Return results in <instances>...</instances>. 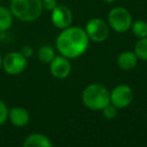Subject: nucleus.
<instances>
[{
    "label": "nucleus",
    "instance_id": "1",
    "mask_svg": "<svg viewBox=\"0 0 147 147\" xmlns=\"http://www.w3.org/2000/svg\"><path fill=\"white\" fill-rule=\"evenodd\" d=\"M89 40L86 30L79 26H69L59 33L55 43L61 55L67 59H76L87 51Z\"/></svg>",
    "mask_w": 147,
    "mask_h": 147
},
{
    "label": "nucleus",
    "instance_id": "2",
    "mask_svg": "<svg viewBox=\"0 0 147 147\" xmlns=\"http://www.w3.org/2000/svg\"><path fill=\"white\" fill-rule=\"evenodd\" d=\"M41 0H11L10 11L13 16L25 22L34 21L42 12Z\"/></svg>",
    "mask_w": 147,
    "mask_h": 147
},
{
    "label": "nucleus",
    "instance_id": "3",
    "mask_svg": "<svg viewBox=\"0 0 147 147\" xmlns=\"http://www.w3.org/2000/svg\"><path fill=\"white\" fill-rule=\"evenodd\" d=\"M82 100L88 109L100 111L110 104V93L103 85L91 84L83 92Z\"/></svg>",
    "mask_w": 147,
    "mask_h": 147
},
{
    "label": "nucleus",
    "instance_id": "4",
    "mask_svg": "<svg viewBox=\"0 0 147 147\" xmlns=\"http://www.w3.org/2000/svg\"><path fill=\"white\" fill-rule=\"evenodd\" d=\"M109 25L117 32H125L132 25V17L127 9L115 7L109 12Z\"/></svg>",
    "mask_w": 147,
    "mask_h": 147
},
{
    "label": "nucleus",
    "instance_id": "5",
    "mask_svg": "<svg viewBox=\"0 0 147 147\" xmlns=\"http://www.w3.org/2000/svg\"><path fill=\"white\" fill-rule=\"evenodd\" d=\"M27 65V59L21 53L13 51L5 55L2 59V67L8 75H19L25 69Z\"/></svg>",
    "mask_w": 147,
    "mask_h": 147
},
{
    "label": "nucleus",
    "instance_id": "6",
    "mask_svg": "<svg viewBox=\"0 0 147 147\" xmlns=\"http://www.w3.org/2000/svg\"><path fill=\"white\" fill-rule=\"evenodd\" d=\"M86 32L89 38L95 42H102L109 36L108 24L101 18H92L86 25Z\"/></svg>",
    "mask_w": 147,
    "mask_h": 147
},
{
    "label": "nucleus",
    "instance_id": "7",
    "mask_svg": "<svg viewBox=\"0 0 147 147\" xmlns=\"http://www.w3.org/2000/svg\"><path fill=\"white\" fill-rule=\"evenodd\" d=\"M133 101V91L127 85H119L110 93V103L117 109L128 107Z\"/></svg>",
    "mask_w": 147,
    "mask_h": 147
},
{
    "label": "nucleus",
    "instance_id": "8",
    "mask_svg": "<svg viewBox=\"0 0 147 147\" xmlns=\"http://www.w3.org/2000/svg\"><path fill=\"white\" fill-rule=\"evenodd\" d=\"M71 20H73V15H71V10L67 6L57 5L51 11V21L53 25L57 28H67L71 25Z\"/></svg>",
    "mask_w": 147,
    "mask_h": 147
},
{
    "label": "nucleus",
    "instance_id": "9",
    "mask_svg": "<svg viewBox=\"0 0 147 147\" xmlns=\"http://www.w3.org/2000/svg\"><path fill=\"white\" fill-rule=\"evenodd\" d=\"M51 73L55 78L57 79H65L71 73V63L69 61L67 57H55L51 61Z\"/></svg>",
    "mask_w": 147,
    "mask_h": 147
},
{
    "label": "nucleus",
    "instance_id": "10",
    "mask_svg": "<svg viewBox=\"0 0 147 147\" xmlns=\"http://www.w3.org/2000/svg\"><path fill=\"white\" fill-rule=\"evenodd\" d=\"M8 118L12 125L16 127H23L29 122V114L21 107H14L8 111Z\"/></svg>",
    "mask_w": 147,
    "mask_h": 147
},
{
    "label": "nucleus",
    "instance_id": "11",
    "mask_svg": "<svg viewBox=\"0 0 147 147\" xmlns=\"http://www.w3.org/2000/svg\"><path fill=\"white\" fill-rule=\"evenodd\" d=\"M24 147H51L53 143L45 135L31 134L26 137L23 142Z\"/></svg>",
    "mask_w": 147,
    "mask_h": 147
},
{
    "label": "nucleus",
    "instance_id": "12",
    "mask_svg": "<svg viewBox=\"0 0 147 147\" xmlns=\"http://www.w3.org/2000/svg\"><path fill=\"white\" fill-rule=\"evenodd\" d=\"M138 57L136 53L132 51H124L118 57V65L122 69L129 71L134 69L138 63Z\"/></svg>",
    "mask_w": 147,
    "mask_h": 147
},
{
    "label": "nucleus",
    "instance_id": "13",
    "mask_svg": "<svg viewBox=\"0 0 147 147\" xmlns=\"http://www.w3.org/2000/svg\"><path fill=\"white\" fill-rule=\"evenodd\" d=\"M13 15L10 10L5 7L0 6V32L8 30L12 25Z\"/></svg>",
    "mask_w": 147,
    "mask_h": 147
},
{
    "label": "nucleus",
    "instance_id": "14",
    "mask_svg": "<svg viewBox=\"0 0 147 147\" xmlns=\"http://www.w3.org/2000/svg\"><path fill=\"white\" fill-rule=\"evenodd\" d=\"M134 51L138 59L142 61H147V36L142 37L137 41Z\"/></svg>",
    "mask_w": 147,
    "mask_h": 147
},
{
    "label": "nucleus",
    "instance_id": "15",
    "mask_svg": "<svg viewBox=\"0 0 147 147\" xmlns=\"http://www.w3.org/2000/svg\"><path fill=\"white\" fill-rule=\"evenodd\" d=\"M38 59L43 63H49L53 59L55 55V51L51 47H42L39 49L38 53H37Z\"/></svg>",
    "mask_w": 147,
    "mask_h": 147
},
{
    "label": "nucleus",
    "instance_id": "16",
    "mask_svg": "<svg viewBox=\"0 0 147 147\" xmlns=\"http://www.w3.org/2000/svg\"><path fill=\"white\" fill-rule=\"evenodd\" d=\"M132 26V31L137 37L142 38V37L147 36V22L145 21H136L133 23Z\"/></svg>",
    "mask_w": 147,
    "mask_h": 147
},
{
    "label": "nucleus",
    "instance_id": "17",
    "mask_svg": "<svg viewBox=\"0 0 147 147\" xmlns=\"http://www.w3.org/2000/svg\"><path fill=\"white\" fill-rule=\"evenodd\" d=\"M116 107L113 106V105H110L109 104L108 106H106L104 109H103V115L106 119L108 120H111V119H114L116 117V114H117V110H116Z\"/></svg>",
    "mask_w": 147,
    "mask_h": 147
},
{
    "label": "nucleus",
    "instance_id": "18",
    "mask_svg": "<svg viewBox=\"0 0 147 147\" xmlns=\"http://www.w3.org/2000/svg\"><path fill=\"white\" fill-rule=\"evenodd\" d=\"M8 109L5 103L0 99V125L5 123V121L8 118Z\"/></svg>",
    "mask_w": 147,
    "mask_h": 147
},
{
    "label": "nucleus",
    "instance_id": "19",
    "mask_svg": "<svg viewBox=\"0 0 147 147\" xmlns=\"http://www.w3.org/2000/svg\"><path fill=\"white\" fill-rule=\"evenodd\" d=\"M42 6L45 10L53 11L55 7L57 6V0H43L42 1Z\"/></svg>",
    "mask_w": 147,
    "mask_h": 147
},
{
    "label": "nucleus",
    "instance_id": "20",
    "mask_svg": "<svg viewBox=\"0 0 147 147\" xmlns=\"http://www.w3.org/2000/svg\"><path fill=\"white\" fill-rule=\"evenodd\" d=\"M21 53H22L26 59H28V57H30L33 53L32 47H29V45H25V47H23L22 49H21Z\"/></svg>",
    "mask_w": 147,
    "mask_h": 147
},
{
    "label": "nucleus",
    "instance_id": "21",
    "mask_svg": "<svg viewBox=\"0 0 147 147\" xmlns=\"http://www.w3.org/2000/svg\"><path fill=\"white\" fill-rule=\"evenodd\" d=\"M103 1H105V2H108V3H112V2H114V1H116V0H103Z\"/></svg>",
    "mask_w": 147,
    "mask_h": 147
},
{
    "label": "nucleus",
    "instance_id": "22",
    "mask_svg": "<svg viewBox=\"0 0 147 147\" xmlns=\"http://www.w3.org/2000/svg\"><path fill=\"white\" fill-rule=\"evenodd\" d=\"M2 67V57H1V55H0V67Z\"/></svg>",
    "mask_w": 147,
    "mask_h": 147
}]
</instances>
